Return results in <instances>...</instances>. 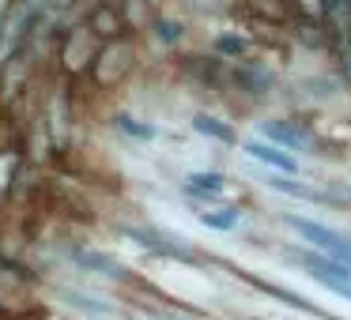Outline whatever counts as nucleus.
<instances>
[{"label": "nucleus", "mask_w": 351, "mask_h": 320, "mask_svg": "<svg viewBox=\"0 0 351 320\" xmlns=\"http://www.w3.org/2000/svg\"><path fill=\"white\" fill-rule=\"evenodd\" d=\"M117 129H121L129 139H140V144H152V139L159 136V132H155L152 124L136 121V117H129V114H121V117H117Z\"/></svg>", "instance_id": "21"}, {"label": "nucleus", "mask_w": 351, "mask_h": 320, "mask_svg": "<svg viewBox=\"0 0 351 320\" xmlns=\"http://www.w3.org/2000/svg\"><path fill=\"white\" fill-rule=\"evenodd\" d=\"M132 68H136V46H132L129 34H125V38L102 46L99 61H95V68H91V79L102 87V91H110V87L125 83V79L132 76Z\"/></svg>", "instance_id": "3"}, {"label": "nucleus", "mask_w": 351, "mask_h": 320, "mask_svg": "<svg viewBox=\"0 0 351 320\" xmlns=\"http://www.w3.org/2000/svg\"><path fill=\"white\" fill-rule=\"evenodd\" d=\"M84 23L91 27L102 42H117V38H125V31H129V27H125V19H121V12L110 8V4H99V0H95L91 16H87Z\"/></svg>", "instance_id": "9"}, {"label": "nucleus", "mask_w": 351, "mask_h": 320, "mask_svg": "<svg viewBox=\"0 0 351 320\" xmlns=\"http://www.w3.org/2000/svg\"><path fill=\"white\" fill-rule=\"evenodd\" d=\"M265 139H272V144H280L283 151L291 155H313V129H306L302 121H295V117H280V121H268L265 129Z\"/></svg>", "instance_id": "5"}, {"label": "nucleus", "mask_w": 351, "mask_h": 320, "mask_svg": "<svg viewBox=\"0 0 351 320\" xmlns=\"http://www.w3.org/2000/svg\"><path fill=\"white\" fill-rule=\"evenodd\" d=\"M200 226L208 230H219V234H230V230H238V222H242V207L234 204H204L197 211Z\"/></svg>", "instance_id": "12"}, {"label": "nucleus", "mask_w": 351, "mask_h": 320, "mask_svg": "<svg viewBox=\"0 0 351 320\" xmlns=\"http://www.w3.org/2000/svg\"><path fill=\"white\" fill-rule=\"evenodd\" d=\"M291 38H295L302 49H317V53H328V42H332V34H328V27H325V23H313V19H298L295 31H291Z\"/></svg>", "instance_id": "14"}, {"label": "nucleus", "mask_w": 351, "mask_h": 320, "mask_svg": "<svg viewBox=\"0 0 351 320\" xmlns=\"http://www.w3.org/2000/svg\"><path fill=\"white\" fill-rule=\"evenodd\" d=\"M287 226L295 230L313 252L332 256V260H340V264H351V234H340V230L325 226V222H313V219H302V215H287Z\"/></svg>", "instance_id": "2"}, {"label": "nucleus", "mask_w": 351, "mask_h": 320, "mask_svg": "<svg viewBox=\"0 0 351 320\" xmlns=\"http://www.w3.org/2000/svg\"><path fill=\"white\" fill-rule=\"evenodd\" d=\"M125 234L132 237L136 245H144V249H152V252H159V256H170V260H182V264H193L197 260V252L193 249H185V245H178L174 237H167V234H159V230H152V226H129Z\"/></svg>", "instance_id": "7"}, {"label": "nucleus", "mask_w": 351, "mask_h": 320, "mask_svg": "<svg viewBox=\"0 0 351 320\" xmlns=\"http://www.w3.org/2000/svg\"><path fill=\"white\" fill-rule=\"evenodd\" d=\"M99 4H110V8H121V0H99Z\"/></svg>", "instance_id": "24"}, {"label": "nucleus", "mask_w": 351, "mask_h": 320, "mask_svg": "<svg viewBox=\"0 0 351 320\" xmlns=\"http://www.w3.org/2000/svg\"><path fill=\"white\" fill-rule=\"evenodd\" d=\"M42 121H46V129H49V136H53V144H57V147L69 144L72 106H69V98H64V94H53V98L46 102V114H42Z\"/></svg>", "instance_id": "10"}, {"label": "nucleus", "mask_w": 351, "mask_h": 320, "mask_svg": "<svg viewBox=\"0 0 351 320\" xmlns=\"http://www.w3.org/2000/svg\"><path fill=\"white\" fill-rule=\"evenodd\" d=\"M287 4H291V0H287Z\"/></svg>", "instance_id": "25"}, {"label": "nucleus", "mask_w": 351, "mask_h": 320, "mask_svg": "<svg viewBox=\"0 0 351 320\" xmlns=\"http://www.w3.org/2000/svg\"><path fill=\"white\" fill-rule=\"evenodd\" d=\"M328 61H332V72L343 87H351V38H332L328 42Z\"/></svg>", "instance_id": "18"}, {"label": "nucleus", "mask_w": 351, "mask_h": 320, "mask_svg": "<svg viewBox=\"0 0 351 320\" xmlns=\"http://www.w3.org/2000/svg\"><path fill=\"white\" fill-rule=\"evenodd\" d=\"M64 297H69V305H72V309H80V312H91V317H106V312H114V305H110L106 297L84 294V290H64Z\"/></svg>", "instance_id": "19"}, {"label": "nucleus", "mask_w": 351, "mask_h": 320, "mask_svg": "<svg viewBox=\"0 0 351 320\" xmlns=\"http://www.w3.org/2000/svg\"><path fill=\"white\" fill-rule=\"evenodd\" d=\"M155 38H159V46H178V42H182V23H178V19H167V16H155Z\"/></svg>", "instance_id": "22"}, {"label": "nucleus", "mask_w": 351, "mask_h": 320, "mask_svg": "<svg viewBox=\"0 0 351 320\" xmlns=\"http://www.w3.org/2000/svg\"><path fill=\"white\" fill-rule=\"evenodd\" d=\"M230 192V181L223 174H208V170H197V174L185 177V196H193L200 207L212 204V200H223Z\"/></svg>", "instance_id": "8"}, {"label": "nucleus", "mask_w": 351, "mask_h": 320, "mask_svg": "<svg viewBox=\"0 0 351 320\" xmlns=\"http://www.w3.org/2000/svg\"><path fill=\"white\" fill-rule=\"evenodd\" d=\"M102 46H106V42H102L87 23H72V27H64L61 49H57L61 72H64V76H91V68H95V61H99Z\"/></svg>", "instance_id": "1"}, {"label": "nucleus", "mask_w": 351, "mask_h": 320, "mask_svg": "<svg viewBox=\"0 0 351 320\" xmlns=\"http://www.w3.org/2000/svg\"><path fill=\"white\" fill-rule=\"evenodd\" d=\"M121 19L129 31H144V27L155 23V8H152V0H121Z\"/></svg>", "instance_id": "17"}, {"label": "nucleus", "mask_w": 351, "mask_h": 320, "mask_svg": "<svg viewBox=\"0 0 351 320\" xmlns=\"http://www.w3.org/2000/svg\"><path fill=\"white\" fill-rule=\"evenodd\" d=\"M193 132H200V136H208V139H215V144H227V147H234L238 144V132L230 129L227 121H219V117H212V114H193Z\"/></svg>", "instance_id": "15"}, {"label": "nucleus", "mask_w": 351, "mask_h": 320, "mask_svg": "<svg viewBox=\"0 0 351 320\" xmlns=\"http://www.w3.org/2000/svg\"><path fill=\"white\" fill-rule=\"evenodd\" d=\"M242 151L250 155L253 162H261V166L276 170V174H287V177H298V159L291 151H283L280 144H272V139H245Z\"/></svg>", "instance_id": "6"}, {"label": "nucleus", "mask_w": 351, "mask_h": 320, "mask_svg": "<svg viewBox=\"0 0 351 320\" xmlns=\"http://www.w3.org/2000/svg\"><path fill=\"white\" fill-rule=\"evenodd\" d=\"M245 12L253 16V23H287V0H245Z\"/></svg>", "instance_id": "16"}, {"label": "nucleus", "mask_w": 351, "mask_h": 320, "mask_svg": "<svg viewBox=\"0 0 351 320\" xmlns=\"http://www.w3.org/2000/svg\"><path fill=\"white\" fill-rule=\"evenodd\" d=\"M212 49H215V57H219V61H227V64H234V61H250V57L257 53L253 38H245V34H238V31H223V34H215Z\"/></svg>", "instance_id": "11"}, {"label": "nucleus", "mask_w": 351, "mask_h": 320, "mask_svg": "<svg viewBox=\"0 0 351 320\" xmlns=\"http://www.w3.org/2000/svg\"><path fill=\"white\" fill-rule=\"evenodd\" d=\"M72 260H76L84 271L91 275H102V279H125L121 264H117L114 256H106V252H91V249H72Z\"/></svg>", "instance_id": "13"}, {"label": "nucleus", "mask_w": 351, "mask_h": 320, "mask_svg": "<svg viewBox=\"0 0 351 320\" xmlns=\"http://www.w3.org/2000/svg\"><path fill=\"white\" fill-rule=\"evenodd\" d=\"M298 12V19H313V23H325L328 16V0H291Z\"/></svg>", "instance_id": "23"}, {"label": "nucleus", "mask_w": 351, "mask_h": 320, "mask_svg": "<svg viewBox=\"0 0 351 320\" xmlns=\"http://www.w3.org/2000/svg\"><path fill=\"white\" fill-rule=\"evenodd\" d=\"M227 83L234 87V91L250 94V98H268V94L276 91V72L268 68L265 61L250 57V61L227 64Z\"/></svg>", "instance_id": "4"}, {"label": "nucleus", "mask_w": 351, "mask_h": 320, "mask_svg": "<svg viewBox=\"0 0 351 320\" xmlns=\"http://www.w3.org/2000/svg\"><path fill=\"white\" fill-rule=\"evenodd\" d=\"M19 177V151L16 147H0V200L12 196V181Z\"/></svg>", "instance_id": "20"}]
</instances>
